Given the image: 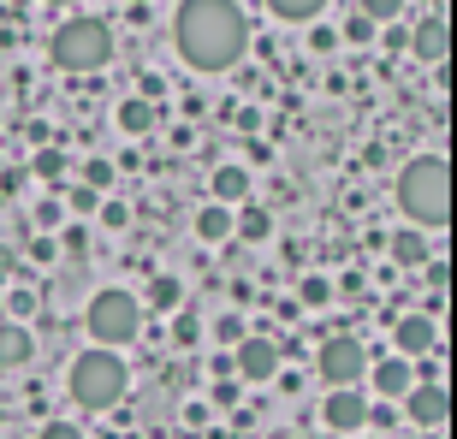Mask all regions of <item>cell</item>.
I'll return each instance as SVG.
<instances>
[{"instance_id":"6da1fadb","label":"cell","mask_w":457,"mask_h":439,"mask_svg":"<svg viewBox=\"0 0 457 439\" xmlns=\"http://www.w3.org/2000/svg\"><path fill=\"white\" fill-rule=\"evenodd\" d=\"M172 42L190 71H232L250 48V18L237 0H179Z\"/></svg>"},{"instance_id":"7a4b0ae2","label":"cell","mask_w":457,"mask_h":439,"mask_svg":"<svg viewBox=\"0 0 457 439\" xmlns=\"http://www.w3.org/2000/svg\"><path fill=\"white\" fill-rule=\"evenodd\" d=\"M398 208L416 232H440L452 220V178H445V154H416L398 172Z\"/></svg>"},{"instance_id":"3957f363","label":"cell","mask_w":457,"mask_h":439,"mask_svg":"<svg viewBox=\"0 0 457 439\" xmlns=\"http://www.w3.org/2000/svg\"><path fill=\"white\" fill-rule=\"evenodd\" d=\"M125 386H131V374H125L119 351H107V344L84 351L78 362H71V374H66V392H71L78 410H113L119 398H125Z\"/></svg>"},{"instance_id":"277c9868","label":"cell","mask_w":457,"mask_h":439,"mask_svg":"<svg viewBox=\"0 0 457 439\" xmlns=\"http://www.w3.org/2000/svg\"><path fill=\"white\" fill-rule=\"evenodd\" d=\"M84 327H89L96 344L125 351V344L143 338V297H137V291H119V286H102L96 297H89V309H84Z\"/></svg>"},{"instance_id":"5b68a950","label":"cell","mask_w":457,"mask_h":439,"mask_svg":"<svg viewBox=\"0 0 457 439\" xmlns=\"http://www.w3.org/2000/svg\"><path fill=\"white\" fill-rule=\"evenodd\" d=\"M48 60L60 71H102L113 60V24L107 18H66L48 42Z\"/></svg>"},{"instance_id":"8992f818","label":"cell","mask_w":457,"mask_h":439,"mask_svg":"<svg viewBox=\"0 0 457 439\" xmlns=\"http://www.w3.org/2000/svg\"><path fill=\"white\" fill-rule=\"evenodd\" d=\"M315 369H321L327 386H356V380L369 374V344L356 333H333L321 344V356H315Z\"/></svg>"},{"instance_id":"52a82bcc","label":"cell","mask_w":457,"mask_h":439,"mask_svg":"<svg viewBox=\"0 0 457 439\" xmlns=\"http://www.w3.org/2000/svg\"><path fill=\"white\" fill-rule=\"evenodd\" d=\"M392 351H398V356H434V351H440V321H434L428 309L392 315Z\"/></svg>"},{"instance_id":"ba28073f","label":"cell","mask_w":457,"mask_h":439,"mask_svg":"<svg viewBox=\"0 0 457 439\" xmlns=\"http://www.w3.org/2000/svg\"><path fill=\"white\" fill-rule=\"evenodd\" d=\"M279 344H273V338H237V351H232V374L237 380H250V386H268L273 374H279Z\"/></svg>"},{"instance_id":"9c48e42d","label":"cell","mask_w":457,"mask_h":439,"mask_svg":"<svg viewBox=\"0 0 457 439\" xmlns=\"http://www.w3.org/2000/svg\"><path fill=\"white\" fill-rule=\"evenodd\" d=\"M445 410H452V398H445L440 380H410L404 392V416L416 427H445Z\"/></svg>"},{"instance_id":"30bf717a","label":"cell","mask_w":457,"mask_h":439,"mask_svg":"<svg viewBox=\"0 0 457 439\" xmlns=\"http://www.w3.org/2000/svg\"><path fill=\"white\" fill-rule=\"evenodd\" d=\"M333 398L321 404V422L333 427V434H362V422H369V398L356 386H327Z\"/></svg>"},{"instance_id":"8fae6325","label":"cell","mask_w":457,"mask_h":439,"mask_svg":"<svg viewBox=\"0 0 457 439\" xmlns=\"http://www.w3.org/2000/svg\"><path fill=\"white\" fill-rule=\"evenodd\" d=\"M30 362H36L30 321H6V315H0V374H18V369H30Z\"/></svg>"},{"instance_id":"7c38bea8","label":"cell","mask_w":457,"mask_h":439,"mask_svg":"<svg viewBox=\"0 0 457 439\" xmlns=\"http://www.w3.org/2000/svg\"><path fill=\"white\" fill-rule=\"evenodd\" d=\"M369 380H374V392H380V398H404L410 380H416V369H410V356L386 351V356H374V362H369Z\"/></svg>"},{"instance_id":"4fadbf2b","label":"cell","mask_w":457,"mask_h":439,"mask_svg":"<svg viewBox=\"0 0 457 439\" xmlns=\"http://www.w3.org/2000/svg\"><path fill=\"white\" fill-rule=\"evenodd\" d=\"M404 48H416L422 66H445V18H416V30H410Z\"/></svg>"},{"instance_id":"5bb4252c","label":"cell","mask_w":457,"mask_h":439,"mask_svg":"<svg viewBox=\"0 0 457 439\" xmlns=\"http://www.w3.org/2000/svg\"><path fill=\"white\" fill-rule=\"evenodd\" d=\"M250 196V167H237V161H226V167H214V178H208V203H244Z\"/></svg>"},{"instance_id":"9a60e30c","label":"cell","mask_w":457,"mask_h":439,"mask_svg":"<svg viewBox=\"0 0 457 439\" xmlns=\"http://www.w3.org/2000/svg\"><path fill=\"white\" fill-rule=\"evenodd\" d=\"M113 125H119L125 137H149L154 125H161V107H154V102H143V95H131V102H119Z\"/></svg>"},{"instance_id":"2e32d148","label":"cell","mask_w":457,"mask_h":439,"mask_svg":"<svg viewBox=\"0 0 457 439\" xmlns=\"http://www.w3.org/2000/svg\"><path fill=\"white\" fill-rule=\"evenodd\" d=\"M196 237H203V244H226V237H232V208L226 203L196 208Z\"/></svg>"},{"instance_id":"e0dca14e","label":"cell","mask_w":457,"mask_h":439,"mask_svg":"<svg viewBox=\"0 0 457 439\" xmlns=\"http://www.w3.org/2000/svg\"><path fill=\"white\" fill-rule=\"evenodd\" d=\"M392 261H398V268H422L428 261V232H416V226L392 232Z\"/></svg>"},{"instance_id":"ac0fdd59","label":"cell","mask_w":457,"mask_h":439,"mask_svg":"<svg viewBox=\"0 0 457 439\" xmlns=\"http://www.w3.org/2000/svg\"><path fill=\"white\" fill-rule=\"evenodd\" d=\"M273 18H286V24H315L327 12V0H268Z\"/></svg>"},{"instance_id":"d6986e66","label":"cell","mask_w":457,"mask_h":439,"mask_svg":"<svg viewBox=\"0 0 457 439\" xmlns=\"http://www.w3.org/2000/svg\"><path fill=\"white\" fill-rule=\"evenodd\" d=\"M232 232H244L250 244H262V237H273V214H268V208H237Z\"/></svg>"},{"instance_id":"ffe728a7","label":"cell","mask_w":457,"mask_h":439,"mask_svg":"<svg viewBox=\"0 0 457 439\" xmlns=\"http://www.w3.org/2000/svg\"><path fill=\"white\" fill-rule=\"evenodd\" d=\"M143 303L167 315V309H179V303H185V286H179L172 273H154V286H149V297H143Z\"/></svg>"},{"instance_id":"44dd1931","label":"cell","mask_w":457,"mask_h":439,"mask_svg":"<svg viewBox=\"0 0 457 439\" xmlns=\"http://www.w3.org/2000/svg\"><path fill=\"white\" fill-rule=\"evenodd\" d=\"M374 36H380V24H374V18H362V12H351V18H345V30H339V42H351V48H369Z\"/></svg>"},{"instance_id":"7402d4cb","label":"cell","mask_w":457,"mask_h":439,"mask_svg":"<svg viewBox=\"0 0 457 439\" xmlns=\"http://www.w3.org/2000/svg\"><path fill=\"white\" fill-rule=\"evenodd\" d=\"M0 315H6V321H30L36 315V291H6V297H0Z\"/></svg>"},{"instance_id":"603a6c76","label":"cell","mask_w":457,"mask_h":439,"mask_svg":"<svg viewBox=\"0 0 457 439\" xmlns=\"http://www.w3.org/2000/svg\"><path fill=\"white\" fill-rule=\"evenodd\" d=\"M96 208H102V190H89V185L66 190V214H96Z\"/></svg>"},{"instance_id":"cb8c5ba5","label":"cell","mask_w":457,"mask_h":439,"mask_svg":"<svg viewBox=\"0 0 457 439\" xmlns=\"http://www.w3.org/2000/svg\"><path fill=\"white\" fill-rule=\"evenodd\" d=\"M327 297H333V286H327L321 273H309L303 291H297V303H303V309H327Z\"/></svg>"},{"instance_id":"d4e9b609","label":"cell","mask_w":457,"mask_h":439,"mask_svg":"<svg viewBox=\"0 0 457 439\" xmlns=\"http://www.w3.org/2000/svg\"><path fill=\"white\" fill-rule=\"evenodd\" d=\"M36 178L60 185V178H66V154H60V149H42V154H36Z\"/></svg>"},{"instance_id":"484cf974","label":"cell","mask_w":457,"mask_h":439,"mask_svg":"<svg viewBox=\"0 0 457 439\" xmlns=\"http://www.w3.org/2000/svg\"><path fill=\"white\" fill-rule=\"evenodd\" d=\"M356 12H362V18H374V24H392V18L404 12V0H362Z\"/></svg>"},{"instance_id":"4316f807","label":"cell","mask_w":457,"mask_h":439,"mask_svg":"<svg viewBox=\"0 0 457 439\" xmlns=\"http://www.w3.org/2000/svg\"><path fill=\"white\" fill-rule=\"evenodd\" d=\"M78 185L107 190V185H113V161H84V178H78Z\"/></svg>"},{"instance_id":"83f0119b","label":"cell","mask_w":457,"mask_h":439,"mask_svg":"<svg viewBox=\"0 0 457 439\" xmlns=\"http://www.w3.org/2000/svg\"><path fill=\"white\" fill-rule=\"evenodd\" d=\"M96 214H102V226H107V232H125V226H131V208H125V203H102Z\"/></svg>"},{"instance_id":"f1b7e54d","label":"cell","mask_w":457,"mask_h":439,"mask_svg":"<svg viewBox=\"0 0 457 439\" xmlns=\"http://www.w3.org/2000/svg\"><path fill=\"white\" fill-rule=\"evenodd\" d=\"M422 279H428V291H434V297H440V291L452 286V273H445V261H434V255L422 261Z\"/></svg>"},{"instance_id":"f546056e","label":"cell","mask_w":457,"mask_h":439,"mask_svg":"<svg viewBox=\"0 0 457 439\" xmlns=\"http://www.w3.org/2000/svg\"><path fill=\"white\" fill-rule=\"evenodd\" d=\"M309 48H315V54L339 48V30H333V24H309Z\"/></svg>"},{"instance_id":"4dcf8cb0","label":"cell","mask_w":457,"mask_h":439,"mask_svg":"<svg viewBox=\"0 0 457 439\" xmlns=\"http://www.w3.org/2000/svg\"><path fill=\"white\" fill-rule=\"evenodd\" d=\"M36 439H84V427H78V422H42Z\"/></svg>"},{"instance_id":"1f68e13d","label":"cell","mask_w":457,"mask_h":439,"mask_svg":"<svg viewBox=\"0 0 457 439\" xmlns=\"http://www.w3.org/2000/svg\"><path fill=\"white\" fill-rule=\"evenodd\" d=\"M392 422H398V410H392V404H369V422H362V427H380V434H386Z\"/></svg>"},{"instance_id":"d6a6232c","label":"cell","mask_w":457,"mask_h":439,"mask_svg":"<svg viewBox=\"0 0 457 439\" xmlns=\"http://www.w3.org/2000/svg\"><path fill=\"white\" fill-rule=\"evenodd\" d=\"M60 214H66L60 203H42V208H36V226H42V232H54V226H60Z\"/></svg>"},{"instance_id":"836d02e7","label":"cell","mask_w":457,"mask_h":439,"mask_svg":"<svg viewBox=\"0 0 457 439\" xmlns=\"http://www.w3.org/2000/svg\"><path fill=\"white\" fill-rule=\"evenodd\" d=\"M214 404H220V410H232V404H237V386L226 380V374H220V386H214Z\"/></svg>"},{"instance_id":"e575fe53","label":"cell","mask_w":457,"mask_h":439,"mask_svg":"<svg viewBox=\"0 0 457 439\" xmlns=\"http://www.w3.org/2000/svg\"><path fill=\"white\" fill-rule=\"evenodd\" d=\"M214 333H220V338H226V344H237V338H244V321H237V315H226V321H220V327H214Z\"/></svg>"},{"instance_id":"d590c367","label":"cell","mask_w":457,"mask_h":439,"mask_svg":"<svg viewBox=\"0 0 457 439\" xmlns=\"http://www.w3.org/2000/svg\"><path fill=\"white\" fill-rule=\"evenodd\" d=\"M66 250H71V255H78V261H84V250H89V237H84V232H78V226H71V232H66Z\"/></svg>"},{"instance_id":"8d00e7d4","label":"cell","mask_w":457,"mask_h":439,"mask_svg":"<svg viewBox=\"0 0 457 439\" xmlns=\"http://www.w3.org/2000/svg\"><path fill=\"white\" fill-rule=\"evenodd\" d=\"M6 6H12V12H24V6H30V0H6Z\"/></svg>"},{"instance_id":"74e56055","label":"cell","mask_w":457,"mask_h":439,"mask_svg":"<svg viewBox=\"0 0 457 439\" xmlns=\"http://www.w3.org/2000/svg\"><path fill=\"white\" fill-rule=\"evenodd\" d=\"M422 439H440V427H422Z\"/></svg>"},{"instance_id":"f35d334b","label":"cell","mask_w":457,"mask_h":439,"mask_svg":"<svg viewBox=\"0 0 457 439\" xmlns=\"http://www.w3.org/2000/svg\"><path fill=\"white\" fill-rule=\"evenodd\" d=\"M48 6H78V0H48Z\"/></svg>"},{"instance_id":"ab89813d","label":"cell","mask_w":457,"mask_h":439,"mask_svg":"<svg viewBox=\"0 0 457 439\" xmlns=\"http://www.w3.org/2000/svg\"><path fill=\"white\" fill-rule=\"evenodd\" d=\"M351 439H356V434H351Z\"/></svg>"}]
</instances>
